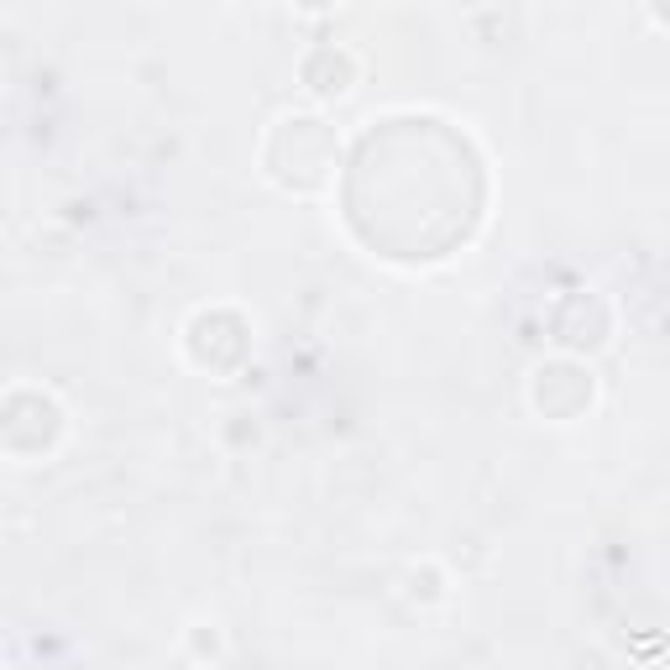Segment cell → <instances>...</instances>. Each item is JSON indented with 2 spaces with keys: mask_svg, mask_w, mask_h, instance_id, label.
I'll return each instance as SVG.
<instances>
[{
  "mask_svg": "<svg viewBox=\"0 0 670 670\" xmlns=\"http://www.w3.org/2000/svg\"><path fill=\"white\" fill-rule=\"evenodd\" d=\"M268 147H273V153L289 147V163H299L294 178H289V189H294V195H315V189L331 184V174H335V132L320 116H283V121H278V132L268 137Z\"/></svg>",
  "mask_w": 670,
  "mask_h": 670,
  "instance_id": "obj_1",
  "label": "cell"
}]
</instances>
